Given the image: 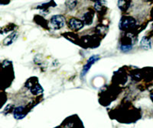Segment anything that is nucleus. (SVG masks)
<instances>
[{"label":"nucleus","mask_w":153,"mask_h":128,"mask_svg":"<svg viewBox=\"0 0 153 128\" xmlns=\"http://www.w3.org/2000/svg\"><path fill=\"white\" fill-rule=\"evenodd\" d=\"M136 20L131 16H123L121 18L119 28L122 31H129L136 27Z\"/></svg>","instance_id":"f257e3e1"},{"label":"nucleus","mask_w":153,"mask_h":128,"mask_svg":"<svg viewBox=\"0 0 153 128\" xmlns=\"http://www.w3.org/2000/svg\"><path fill=\"white\" fill-rule=\"evenodd\" d=\"M65 25V18L61 15L52 16L50 19V26L53 30H59Z\"/></svg>","instance_id":"f03ea898"},{"label":"nucleus","mask_w":153,"mask_h":128,"mask_svg":"<svg viewBox=\"0 0 153 128\" xmlns=\"http://www.w3.org/2000/svg\"><path fill=\"white\" fill-rule=\"evenodd\" d=\"M100 59L99 55H93L92 57H91L89 58V60H87V63L84 65V66L83 67V69L81 71V74H80V78L84 79L85 77V76L87 75V73H88V71L90 70L91 67L92 66V65L94 63H95L98 60Z\"/></svg>","instance_id":"7ed1b4c3"},{"label":"nucleus","mask_w":153,"mask_h":128,"mask_svg":"<svg viewBox=\"0 0 153 128\" xmlns=\"http://www.w3.org/2000/svg\"><path fill=\"white\" fill-rule=\"evenodd\" d=\"M132 37H129V35H127L126 38H123L121 40V44H120V50L123 52H128L132 49Z\"/></svg>","instance_id":"20e7f679"},{"label":"nucleus","mask_w":153,"mask_h":128,"mask_svg":"<svg viewBox=\"0 0 153 128\" xmlns=\"http://www.w3.org/2000/svg\"><path fill=\"white\" fill-rule=\"evenodd\" d=\"M84 22H82L81 21H80L78 19L74 18H71L69 21H68V27H69V28H71L72 31H79V30L84 28Z\"/></svg>","instance_id":"39448f33"},{"label":"nucleus","mask_w":153,"mask_h":128,"mask_svg":"<svg viewBox=\"0 0 153 128\" xmlns=\"http://www.w3.org/2000/svg\"><path fill=\"white\" fill-rule=\"evenodd\" d=\"M28 87L30 89V91L31 92V93L35 95H40L43 92V88L41 86L40 84H38V82H35V83H32L31 82H29L28 84Z\"/></svg>","instance_id":"423d86ee"},{"label":"nucleus","mask_w":153,"mask_h":128,"mask_svg":"<svg viewBox=\"0 0 153 128\" xmlns=\"http://www.w3.org/2000/svg\"><path fill=\"white\" fill-rule=\"evenodd\" d=\"M18 35H18V33L17 32H16V31H15V32H13V33L11 34L10 35H9L7 38H5V39L3 40V41H2L3 45H5V46L11 45L12 43H13L16 40H17Z\"/></svg>","instance_id":"0eeeda50"},{"label":"nucleus","mask_w":153,"mask_h":128,"mask_svg":"<svg viewBox=\"0 0 153 128\" xmlns=\"http://www.w3.org/2000/svg\"><path fill=\"white\" fill-rule=\"evenodd\" d=\"M140 47H141L142 49L146 50L151 49L152 44L149 38H148L147 37H143L142 38L141 41H140Z\"/></svg>","instance_id":"6e6552de"},{"label":"nucleus","mask_w":153,"mask_h":128,"mask_svg":"<svg viewBox=\"0 0 153 128\" xmlns=\"http://www.w3.org/2000/svg\"><path fill=\"white\" fill-rule=\"evenodd\" d=\"M24 107H17L15 108L14 110V117L16 119H22V118H25V114H24Z\"/></svg>","instance_id":"1a4fd4ad"},{"label":"nucleus","mask_w":153,"mask_h":128,"mask_svg":"<svg viewBox=\"0 0 153 128\" xmlns=\"http://www.w3.org/2000/svg\"><path fill=\"white\" fill-rule=\"evenodd\" d=\"M93 18H94V13L91 12H86L82 16V20L86 24H91L93 21Z\"/></svg>","instance_id":"9d476101"},{"label":"nucleus","mask_w":153,"mask_h":128,"mask_svg":"<svg viewBox=\"0 0 153 128\" xmlns=\"http://www.w3.org/2000/svg\"><path fill=\"white\" fill-rule=\"evenodd\" d=\"M76 4H77V1L76 0H68L66 2V5L68 8L71 10L74 9L76 7Z\"/></svg>","instance_id":"9b49d317"},{"label":"nucleus","mask_w":153,"mask_h":128,"mask_svg":"<svg viewBox=\"0 0 153 128\" xmlns=\"http://www.w3.org/2000/svg\"><path fill=\"white\" fill-rule=\"evenodd\" d=\"M94 8L97 11H100L103 8V1H101V0L97 1V2L94 4Z\"/></svg>","instance_id":"f8f14e48"},{"label":"nucleus","mask_w":153,"mask_h":128,"mask_svg":"<svg viewBox=\"0 0 153 128\" xmlns=\"http://www.w3.org/2000/svg\"><path fill=\"white\" fill-rule=\"evenodd\" d=\"M150 97H151L152 100V102H153V92H152V93L150 94Z\"/></svg>","instance_id":"ddd939ff"}]
</instances>
